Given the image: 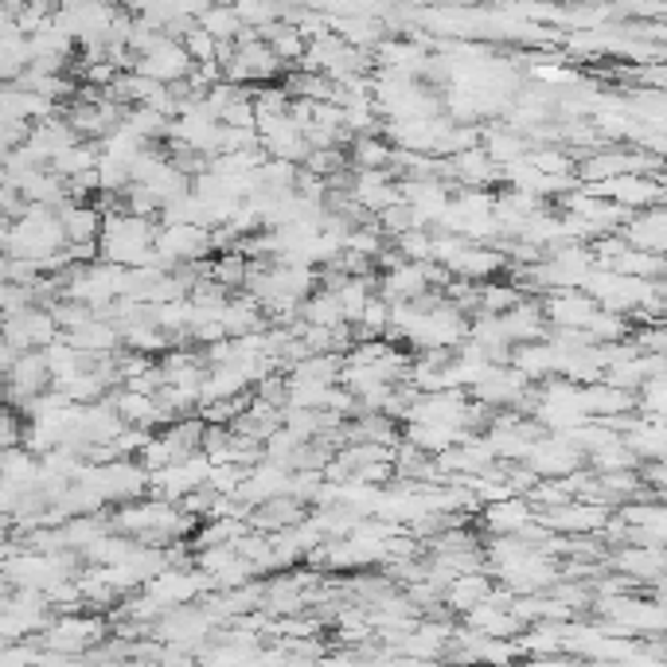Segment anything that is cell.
Here are the masks:
<instances>
[{"instance_id": "cell-2", "label": "cell", "mask_w": 667, "mask_h": 667, "mask_svg": "<svg viewBox=\"0 0 667 667\" xmlns=\"http://www.w3.org/2000/svg\"><path fill=\"white\" fill-rule=\"evenodd\" d=\"M543 320H550L555 328H585L590 325V316L597 313L590 296L582 289H558V293H547L543 301Z\"/></svg>"}, {"instance_id": "cell-8", "label": "cell", "mask_w": 667, "mask_h": 667, "mask_svg": "<svg viewBox=\"0 0 667 667\" xmlns=\"http://www.w3.org/2000/svg\"><path fill=\"white\" fill-rule=\"evenodd\" d=\"M180 47L187 51V59H192V66H204V63H219V44H215L211 36H207L199 24H192V28L180 36Z\"/></svg>"}, {"instance_id": "cell-5", "label": "cell", "mask_w": 667, "mask_h": 667, "mask_svg": "<svg viewBox=\"0 0 667 667\" xmlns=\"http://www.w3.org/2000/svg\"><path fill=\"white\" fill-rule=\"evenodd\" d=\"M59 227H63L66 246H94V239L102 234V215L86 204H66L59 215Z\"/></svg>"}, {"instance_id": "cell-6", "label": "cell", "mask_w": 667, "mask_h": 667, "mask_svg": "<svg viewBox=\"0 0 667 667\" xmlns=\"http://www.w3.org/2000/svg\"><path fill=\"white\" fill-rule=\"evenodd\" d=\"M449 177H453L457 184H469V192H481V187H488L492 180H500V168L492 165L481 148H469V153L449 160Z\"/></svg>"}, {"instance_id": "cell-1", "label": "cell", "mask_w": 667, "mask_h": 667, "mask_svg": "<svg viewBox=\"0 0 667 667\" xmlns=\"http://www.w3.org/2000/svg\"><path fill=\"white\" fill-rule=\"evenodd\" d=\"M531 395V383L519 375L516 367H488L484 379L473 387V399L481 407L496 410V407H519V402Z\"/></svg>"}, {"instance_id": "cell-4", "label": "cell", "mask_w": 667, "mask_h": 667, "mask_svg": "<svg viewBox=\"0 0 667 667\" xmlns=\"http://www.w3.org/2000/svg\"><path fill=\"white\" fill-rule=\"evenodd\" d=\"M617 234L629 242L632 251L656 254V258H659V251H664V211H659V207H652V211H640L636 219L624 222Z\"/></svg>"}, {"instance_id": "cell-7", "label": "cell", "mask_w": 667, "mask_h": 667, "mask_svg": "<svg viewBox=\"0 0 667 667\" xmlns=\"http://www.w3.org/2000/svg\"><path fill=\"white\" fill-rule=\"evenodd\" d=\"M195 24H199V28H204L219 47H234V39L246 32L239 24V16H234V9H204Z\"/></svg>"}, {"instance_id": "cell-3", "label": "cell", "mask_w": 667, "mask_h": 667, "mask_svg": "<svg viewBox=\"0 0 667 667\" xmlns=\"http://www.w3.org/2000/svg\"><path fill=\"white\" fill-rule=\"evenodd\" d=\"M484 523L496 535H519V531H527L535 523V508L523 496H504V500H492L484 508Z\"/></svg>"}]
</instances>
